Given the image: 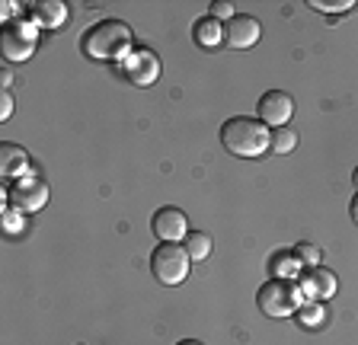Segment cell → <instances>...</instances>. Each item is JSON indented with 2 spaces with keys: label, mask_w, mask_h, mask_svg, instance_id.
I'll return each mask as SVG.
<instances>
[{
  "label": "cell",
  "mask_w": 358,
  "mask_h": 345,
  "mask_svg": "<svg viewBox=\"0 0 358 345\" xmlns=\"http://www.w3.org/2000/svg\"><path fill=\"white\" fill-rule=\"evenodd\" d=\"M45 202H48V186H45L42 179H36V176H22V179H16L13 189H10V205H13L16 211H22V214L38 211Z\"/></svg>",
  "instance_id": "9c48e42d"
},
{
  "label": "cell",
  "mask_w": 358,
  "mask_h": 345,
  "mask_svg": "<svg viewBox=\"0 0 358 345\" xmlns=\"http://www.w3.org/2000/svg\"><path fill=\"white\" fill-rule=\"evenodd\" d=\"M29 20L42 29H58L67 23V7L61 0H38L36 7L29 10Z\"/></svg>",
  "instance_id": "7c38bea8"
},
{
  "label": "cell",
  "mask_w": 358,
  "mask_h": 345,
  "mask_svg": "<svg viewBox=\"0 0 358 345\" xmlns=\"http://www.w3.org/2000/svg\"><path fill=\"white\" fill-rule=\"evenodd\" d=\"M256 304H259V310L266 316H275L278 320V316H288L301 307V291H298V285H291L288 278H272V281H266L259 288Z\"/></svg>",
  "instance_id": "277c9868"
},
{
  "label": "cell",
  "mask_w": 358,
  "mask_h": 345,
  "mask_svg": "<svg viewBox=\"0 0 358 345\" xmlns=\"http://www.w3.org/2000/svg\"><path fill=\"white\" fill-rule=\"evenodd\" d=\"M349 214H352V221L358 224V192H355V198H352V205H349Z\"/></svg>",
  "instance_id": "cb8c5ba5"
},
{
  "label": "cell",
  "mask_w": 358,
  "mask_h": 345,
  "mask_svg": "<svg viewBox=\"0 0 358 345\" xmlns=\"http://www.w3.org/2000/svg\"><path fill=\"white\" fill-rule=\"evenodd\" d=\"M182 247H186L189 259L201 263V259H208V253H211V237L208 233H201V230H189V237H186Z\"/></svg>",
  "instance_id": "9a60e30c"
},
{
  "label": "cell",
  "mask_w": 358,
  "mask_h": 345,
  "mask_svg": "<svg viewBox=\"0 0 358 345\" xmlns=\"http://www.w3.org/2000/svg\"><path fill=\"white\" fill-rule=\"evenodd\" d=\"M189 253L179 243H160L150 256V272L160 285H182L189 275Z\"/></svg>",
  "instance_id": "3957f363"
},
{
  "label": "cell",
  "mask_w": 358,
  "mask_h": 345,
  "mask_svg": "<svg viewBox=\"0 0 358 345\" xmlns=\"http://www.w3.org/2000/svg\"><path fill=\"white\" fill-rule=\"evenodd\" d=\"M294 256H298V263L304 265V269H313V265H320V259H323L320 247H313V243H298Z\"/></svg>",
  "instance_id": "d6986e66"
},
{
  "label": "cell",
  "mask_w": 358,
  "mask_h": 345,
  "mask_svg": "<svg viewBox=\"0 0 358 345\" xmlns=\"http://www.w3.org/2000/svg\"><path fill=\"white\" fill-rule=\"evenodd\" d=\"M310 7L313 10H327V13H339V10H352L355 7V3H352V0H310Z\"/></svg>",
  "instance_id": "ffe728a7"
},
{
  "label": "cell",
  "mask_w": 358,
  "mask_h": 345,
  "mask_svg": "<svg viewBox=\"0 0 358 345\" xmlns=\"http://www.w3.org/2000/svg\"><path fill=\"white\" fill-rule=\"evenodd\" d=\"M131 26L122 20H103L83 36V52L96 61H125L131 52Z\"/></svg>",
  "instance_id": "7a4b0ae2"
},
{
  "label": "cell",
  "mask_w": 358,
  "mask_h": 345,
  "mask_svg": "<svg viewBox=\"0 0 358 345\" xmlns=\"http://www.w3.org/2000/svg\"><path fill=\"white\" fill-rule=\"evenodd\" d=\"M122 74L131 83H138V87H150L160 77V58L154 52H148V48H131L128 58L122 61Z\"/></svg>",
  "instance_id": "52a82bcc"
},
{
  "label": "cell",
  "mask_w": 358,
  "mask_h": 345,
  "mask_svg": "<svg viewBox=\"0 0 358 345\" xmlns=\"http://www.w3.org/2000/svg\"><path fill=\"white\" fill-rule=\"evenodd\" d=\"M211 16H215L217 23H221V20H227V23H231V20H234V3H227V0L211 3Z\"/></svg>",
  "instance_id": "44dd1931"
},
{
  "label": "cell",
  "mask_w": 358,
  "mask_h": 345,
  "mask_svg": "<svg viewBox=\"0 0 358 345\" xmlns=\"http://www.w3.org/2000/svg\"><path fill=\"white\" fill-rule=\"evenodd\" d=\"M0 48H3V58L20 64V61H29L36 52V23H26V20H13V23L3 26V38H0Z\"/></svg>",
  "instance_id": "5b68a950"
},
{
  "label": "cell",
  "mask_w": 358,
  "mask_h": 345,
  "mask_svg": "<svg viewBox=\"0 0 358 345\" xmlns=\"http://www.w3.org/2000/svg\"><path fill=\"white\" fill-rule=\"evenodd\" d=\"M221 144L234 157L253 160L272 150V135H268V125H262L256 115H234L221 125Z\"/></svg>",
  "instance_id": "6da1fadb"
},
{
  "label": "cell",
  "mask_w": 358,
  "mask_h": 345,
  "mask_svg": "<svg viewBox=\"0 0 358 345\" xmlns=\"http://www.w3.org/2000/svg\"><path fill=\"white\" fill-rule=\"evenodd\" d=\"M352 182H355V189H358V166H355V172H352Z\"/></svg>",
  "instance_id": "484cf974"
},
{
  "label": "cell",
  "mask_w": 358,
  "mask_h": 345,
  "mask_svg": "<svg viewBox=\"0 0 358 345\" xmlns=\"http://www.w3.org/2000/svg\"><path fill=\"white\" fill-rule=\"evenodd\" d=\"M176 345H201L199 339H182V342H176Z\"/></svg>",
  "instance_id": "d4e9b609"
},
{
  "label": "cell",
  "mask_w": 358,
  "mask_h": 345,
  "mask_svg": "<svg viewBox=\"0 0 358 345\" xmlns=\"http://www.w3.org/2000/svg\"><path fill=\"white\" fill-rule=\"evenodd\" d=\"M298 147V135L291 131V128H275V135H272V150L275 154H288V150Z\"/></svg>",
  "instance_id": "ac0fdd59"
},
{
  "label": "cell",
  "mask_w": 358,
  "mask_h": 345,
  "mask_svg": "<svg viewBox=\"0 0 358 345\" xmlns=\"http://www.w3.org/2000/svg\"><path fill=\"white\" fill-rule=\"evenodd\" d=\"M150 230H154L157 240L164 243H179L189 237V218L182 208H173V205H166V208H160L150 218Z\"/></svg>",
  "instance_id": "ba28073f"
},
{
  "label": "cell",
  "mask_w": 358,
  "mask_h": 345,
  "mask_svg": "<svg viewBox=\"0 0 358 345\" xmlns=\"http://www.w3.org/2000/svg\"><path fill=\"white\" fill-rule=\"evenodd\" d=\"M10 115H13V96H10V93L3 90V96H0V119L7 122Z\"/></svg>",
  "instance_id": "7402d4cb"
},
{
  "label": "cell",
  "mask_w": 358,
  "mask_h": 345,
  "mask_svg": "<svg viewBox=\"0 0 358 345\" xmlns=\"http://www.w3.org/2000/svg\"><path fill=\"white\" fill-rule=\"evenodd\" d=\"M298 269H301V263H298V256H275L272 259V272H275L278 278H294L298 275Z\"/></svg>",
  "instance_id": "e0dca14e"
},
{
  "label": "cell",
  "mask_w": 358,
  "mask_h": 345,
  "mask_svg": "<svg viewBox=\"0 0 358 345\" xmlns=\"http://www.w3.org/2000/svg\"><path fill=\"white\" fill-rule=\"evenodd\" d=\"M0 83H3V90H10V83H13V71H3V74H0Z\"/></svg>",
  "instance_id": "603a6c76"
},
{
  "label": "cell",
  "mask_w": 358,
  "mask_h": 345,
  "mask_svg": "<svg viewBox=\"0 0 358 345\" xmlns=\"http://www.w3.org/2000/svg\"><path fill=\"white\" fill-rule=\"evenodd\" d=\"M336 275L329 269H320V265H313V269H307L304 275L298 278V291L301 298L307 300H327L336 294Z\"/></svg>",
  "instance_id": "30bf717a"
},
{
  "label": "cell",
  "mask_w": 358,
  "mask_h": 345,
  "mask_svg": "<svg viewBox=\"0 0 358 345\" xmlns=\"http://www.w3.org/2000/svg\"><path fill=\"white\" fill-rule=\"evenodd\" d=\"M291 115H294V99L285 90H266L259 96V105H256V119L262 125L272 128H288Z\"/></svg>",
  "instance_id": "8992f818"
},
{
  "label": "cell",
  "mask_w": 358,
  "mask_h": 345,
  "mask_svg": "<svg viewBox=\"0 0 358 345\" xmlns=\"http://www.w3.org/2000/svg\"><path fill=\"white\" fill-rule=\"evenodd\" d=\"M0 172L7 179H22L29 172V154L20 144H3L0 147Z\"/></svg>",
  "instance_id": "4fadbf2b"
},
{
  "label": "cell",
  "mask_w": 358,
  "mask_h": 345,
  "mask_svg": "<svg viewBox=\"0 0 358 345\" xmlns=\"http://www.w3.org/2000/svg\"><path fill=\"white\" fill-rule=\"evenodd\" d=\"M262 36V26L256 16H246V13H237L231 23L224 26V42L231 48H253Z\"/></svg>",
  "instance_id": "8fae6325"
},
{
  "label": "cell",
  "mask_w": 358,
  "mask_h": 345,
  "mask_svg": "<svg viewBox=\"0 0 358 345\" xmlns=\"http://www.w3.org/2000/svg\"><path fill=\"white\" fill-rule=\"evenodd\" d=\"M192 38L199 48H215L224 42V29L215 16H201V20H195V26H192Z\"/></svg>",
  "instance_id": "5bb4252c"
},
{
  "label": "cell",
  "mask_w": 358,
  "mask_h": 345,
  "mask_svg": "<svg viewBox=\"0 0 358 345\" xmlns=\"http://www.w3.org/2000/svg\"><path fill=\"white\" fill-rule=\"evenodd\" d=\"M327 320V314H323V307L320 304H313V300H307V304H301L298 307V323L301 326H304V330H317V326H320V323Z\"/></svg>",
  "instance_id": "2e32d148"
}]
</instances>
